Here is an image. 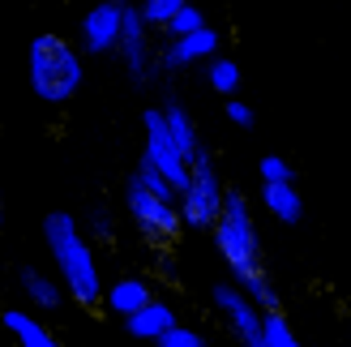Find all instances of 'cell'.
<instances>
[{"instance_id": "1", "label": "cell", "mask_w": 351, "mask_h": 347, "mask_svg": "<svg viewBox=\"0 0 351 347\" xmlns=\"http://www.w3.org/2000/svg\"><path fill=\"white\" fill-rule=\"evenodd\" d=\"M210 232H215L219 257L227 262V270H232V283L257 309H278V291L270 283L266 257H261V240H257L249 202H244L240 189H223V206H219L215 223H210Z\"/></svg>"}, {"instance_id": "2", "label": "cell", "mask_w": 351, "mask_h": 347, "mask_svg": "<svg viewBox=\"0 0 351 347\" xmlns=\"http://www.w3.org/2000/svg\"><path fill=\"white\" fill-rule=\"evenodd\" d=\"M43 245L56 262V274H60V287L64 296H73L82 309H95L103 300V274H99V262H95V249L86 232L77 228L73 215H47L43 219Z\"/></svg>"}, {"instance_id": "3", "label": "cell", "mask_w": 351, "mask_h": 347, "mask_svg": "<svg viewBox=\"0 0 351 347\" xmlns=\"http://www.w3.org/2000/svg\"><path fill=\"white\" fill-rule=\"evenodd\" d=\"M26 77H30V91L43 103H69L86 77L82 51L64 34H39L26 56Z\"/></svg>"}, {"instance_id": "4", "label": "cell", "mask_w": 351, "mask_h": 347, "mask_svg": "<svg viewBox=\"0 0 351 347\" xmlns=\"http://www.w3.org/2000/svg\"><path fill=\"white\" fill-rule=\"evenodd\" d=\"M176 211H180V223L193 232H210V223H215L219 206H223V180L215 171V159H210V150L202 146L197 154L189 159V176L184 184L176 189Z\"/></svg>"}, {"instance_id": "5", "label": "cell", "mask_w": 351, "mask_h": 347, "mask_svg": "<svg viewBox=\"0 0 351 347\" xmlns=\"http://www.w3.org/2000/svg\"><path fill=\"white\" fill-rule=\"evenodd\" d=\"M125 206H129V219L137 223V232H142L150 245H171L176 236H180V211H176V198L167 193H154V189H146L142 180H129L125 189Z\"/></svg>"}, {"instance_id": "6", "label": "cell", "mask_w": 351, "mask_h": 347, "mask_svg": "<svg viewBox=\"0 0 351 347\" xmlns=\"http://www.w3.org/2000/svg\"><path fill=\"white\" fill-rule=\"evenodd\" d=\"M116 56L120 64H125V73L133 82H146L154 77V47H150V26L142 22V13H137V5H129V0H120V34H116Z\"/></svg>"}, {"instance_id": "7", "label": "cell", "mask_w": 351, "mask_h": 347, "mask_svg": "<svg viewBox=\"0 0 351 347\" xmlns=\"http://www.w3.org/2000/svg\"><path fill=\"white\" fill-rule=\"evenodd\" d=\"M142 120H146V150H142V163H150L171 189H180L184 176H189V159L180 154V146L171 142V133H167V125H163V112L150 108Z\"/></svg>"}, {"instance_id": "8", "label": "cell", "mask_w": 351, "mask_h": 347, "mask_svg": "<svg viewBox=\"0 0 351 347\" xmlns=\"http://www.w3.org/2000/svg\"><path fill=\"white\" fill-rule=\"evenodd\" d=\"M215 313L232 326V335L244 347H266V339H261V309L244 296L236 283H219L215 287Z\"/></svg>"}, {"instance_id": "9", "label": "cell", "mask_w": 351, "mask_h": 347, "mask_svg": "<svg viewBox=\"0 0 351 347\" xmlns=\"http://www.w3.org/2000/svg\"><path fill=\"white\" fill-rule=\"evenodd\" d=\"M223 47V34L215 26H197V30H189V34H176V39L163 47V56H154V69H193V64H202L210 60L215 51Z\"/></svg>"}, {"instance_id": "10", "label": "cell", "mask_w": 351, "mask_h": 347, "mask_svg": "<svg viewBox=\"0 0 351 347\" xmlns=\"http://www.w3.org/2000/svg\"><path fill=\"white\" fill-rule=\"evenodd\" d=\"M82 47L95 51V56H108L116 47V34H120V0H90V9L82 17Z\"/></svg>"}, {"instance_id": "11", "label": "cell", "mask_w": 351, "mask_h": 347, "mask_svg": "<svg viewBox=\"0 0 351 347\" xmlns=\"http://www.w3.org/2000/svg\"><path fill=\"white\" fill-rule=\"evenodd\" d=\"M176 322V309L167 304V300H146L142 309H133V313L125 318V331L133 335V339H146V343H154V339H159L163 331H167V326Z\"/></svg>"}, {"instance_id": "12", "label": "cell", "mask_w": 351, "mask_h": 347, "mask_svg": "<svg viewBox=\"0 0 351 347\" xmlns=\"http://www.w3.org/2000/svg\"><path fill=\"white\" fill-rule=\"evenodd\" d=\"M261 206L270 211L274 223H300L304 219V198L295 180H283V184H261Z\"/></svg>"}, {"instance_id": "13", "label": "cell", "mask_w": 351, "mask_h": 347, "mask_svg": "<svg viewBox=\"0 0 351 347\" xmlns=\"http://www.w3.org/2000/svg\"><path fill=\"white\" fill-rule=\"evenodd\" d=\"M0 322L9 326V335H13L17 347H64L39 318L26 313V309H5V318H0Z\"/></svg>"}, {"instance_id": "14", "label": "cell", "mask_w": 351, "mask_h": 347, "mask_svg": "<svg viewBox=\"0 0 351 347\" xmlns=\"http://www.w3.org/2000/svg\"><path fill=\"white\" fill-rule=\"evenodd\" d=\"M163 112V125H167V133H171V142L180 146V154L184 159H193V154L202 150V133H197V120L189 116V108L180 99H171L167 108H159Z\"/></svg>"}, {"instance_id": "15", "label": "cell", "mask_w": 351, "mask_h": 347, "mask_svg": "<svg viewBox=\"0 0 351 347\" xmlns=\"http://www.w3.org/2000/svg\"><path fill=\"white\" fill-rule=\"evenodd\" d=\"M22 291H26V300L34 304V309H43V313H56V309L64 304V287H60V279H51V274H43V270H34V266H26L22 274Z\"/></svg>"}, {"instance_id": "16", "label": "cell", "mask_w": 351, "mask_h": 347, "mask_svg": "<svg viewBox=\"0 0 351 347\" xmlns=\"http://www.w3.org/2000/svg\"><path fill=\"white\" fill-rule=\"evenodd\" d=\"M150 296H154L150 283H146V279H133V274H129V279H116L112 287H103V300H99V304H108L116 318H129L133 309H142Z\"/></svg>"}, {"instance_id": "17", "label": "cell", "mask_w": 351, "mask_h": 347, "mask_svg": "<svg viewBox=\"0 0 351 347\" xmlns=\"http://www.w3.org/2000/svg\"><path fill=\"white\" fill-rule=\"evenodd\" d=\"M202 64H206V82L215 86V91H219L223 99L240 91V64H236L232 56H219V51H215V56L202 60Z\"/></svg>"}, {"instance_id": "18", "label": "cell", "mask_w": 351, "mask_h": 347, "mask_svg": "<svg viewBox=\"0 0 351 347\" xmlns=\"http://www.w3.org/2000/svg\"><path fill=\"white\" fill-rule=\"evenodd\" d=\"M261 339H266V347H304L287 326L283 309H261Z\"/></svg>"}, {"instance_id": "19", "label": "cell", "mask_w": 351, "mask_h": 347, "mask_svg": "<svg viewBox=\"0 0 351 347\" xmlns=\"http://www.w3.org/2000/svg\"><path fill=\"white\" fill-rule=\"evenodd\" d=\"M206 22V13L197 9V5H189V0H184V5L180 9H176L171 17H167V22H163V30L171 34V39H176V34H189V30H197Z\"/></svg>"}, {"instance_id": "20", "label": "cell", "mask_w": 351, "mask_h": 347, "mask_svg": "<svg viewBox=\"0 0 351 347\" xmlns=\"http://www.w3.org/2000/svg\"><path fill=\"white\" fill-rule=\"evenodd\" d=\"M257 176H261V184H283V180H295V167L283 154H266V159L257 163Z\"/></svg>"}, {"instance_id": "21", "label": "cell", "mask_w": 351, "mask_h": 347, "mask_svg": "<svg viewBox=\"0 0 351 347\" xmlns=\"http://www.w3.org/2000/svg\"><path fill=\"white\" fill-rule=\"evenodd\" d=\"M180 5H184V0H142V5H137V13H142L146 26H163Z\"/></svg>"}, {"instance_id": "22", "label": "cell", "mask_w": 351, "mask_h": 347, "mask_svg": "<svg viewBox=\"0 0 351 347\" xmlns=\"http://www.w3.org/2000/svg\"><path fill=\"white\" fill-rule=\"evenodd\" d=\"M154 343H159V347H202V335L189 331V326H180V322H171Z\"/></svg>"}, {"instance_id": "23", "label": "cell", "mask_w": 351, "mask_h": 347, "mask_svg": "<svg viewBox=\"0 0 351 347\" xmlns=\"http://www.w3.org/2000/svg\"><path fill=\"white\" fill-rule=\"evenodd\" d=\"M223 112H227V120H232L236 129H253V120H257L253 108H249L244 99H236V95H227V108H223Z\"/></svg>"}, {"instance_id": "24", "label": "cell", "mask_w": 351, "mask_h": 347, "mask_svg": "<svg viewBox=\"0 0 351 347\" xmlns=\"http://www.w3.org/2000/svg\"><path fill=\"white\" fill-rule=\"evenodd\" d=\"M90 232H95L99 240H112V219H108V211H95V215H90Z\"/></svg>"}, {"instance_id": "25", "label": "cell", "mask_w": 351, "mask_h": 347, "mask_svg": "<svg viewBox=\"0 0 351 347\" xmlns=\"http://www.w3.org/2000/svg\"><path fill=\"white\" fill-rule=\"evenodd\" d=\"M0 228H5V193H0Z\"/></svg>"}, {"instance_id": "26", "label": "cell", "mask_w": 351, "mask_h": 347, "mask_svg": "<svg viewBox=\"0 0 351 347\" xmlns=\"http://www.w3.org/2000/svg\"><path fill=\"white\" fill-rule=\"evenodd\" d=\"M202 347H206V343H202Z\"/></svg>"}]
</instances>
